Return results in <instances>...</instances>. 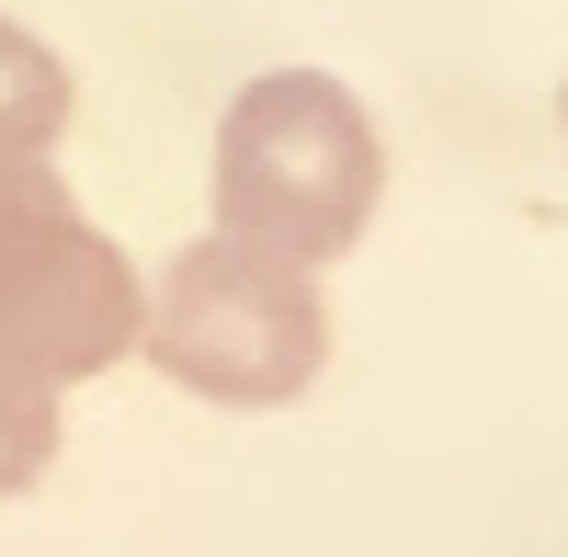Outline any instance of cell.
Returning a JSON list of instances; mask_svg holds the SVG:
<instances>
[{
    "label": "cell",
    "mask_w": 568,
    "mask_h": 557,
    "mask_svg": "<svg viewBox=\"0 0 568 557\" xmlns=\"http://www.w3.org/2000/svg\"><path fill=\"white\" fill-rule=\"evenodd\" d=\"M136 342L160 353L171 387H194L216 409H284L318 387L329 318L296 262H262L240 240H194L160 273V296L136 307Z\"/></svg>",
    "instance_id": "7a4b0ae2"
},
{
    "label": "cell",
    "mask_w": 568,
    "mask_h": 557,
    "mask_svg": "<svg viewBox=\"0 0 568 557\" xmlns=\"http://www.w3.org/2000/svg\"><path fill=\"white\" fill-rule=\"evenodd\" d=\"M45 467H58V387L0 353V500L45 489Z\"/></svg>",
    "instance_id": "5b68a950"
},
{
    "label": "cell",
    "mask_w": 568,
    "mask_h": 557,
    "mask_svg": "<svg viewBox=\"0 0 568 557\" xmlns=\"http://www.w3.org/2000/svg\"><path fill=\"white\" fill-rule=\"evenodd\" d=\"M136 262L80 216L45 149H0V353L45 387H80L136 342Z\"/></svg>",
    "instance_id": "3957f363"
},
{
    "label": "cell",
    "mask_w": 568,
    "mask_h": 557,
    "mask_svg": "<svg viewBox=\"0 0 568 557\" xmlns=\"http://www.w3.org/2000/svg\"><path fill=\"white\" fill-rule=\"evenodd\" d=\"M58 125H69L58 45H34L23 23H0V149H58Z\"/></svg>",
    "instance_id": "277c9868"
},
{
    "label": "cell",
    "mask_w": 568,
    "mask_h": 557,
    "mask_svg": "<svg viewBox=\"0 0 568 557\" xmlns=\"http://www.w3.org/2000/svg\"><path fill=\"white\" fill-rule=\"evenodd\" d=\"M375 182H387V149L329 69H273L216 114V240L262 262H342L375 216Z\"/></svg>",
    "instance_id": "6da1fadb"
}]
</instances>
